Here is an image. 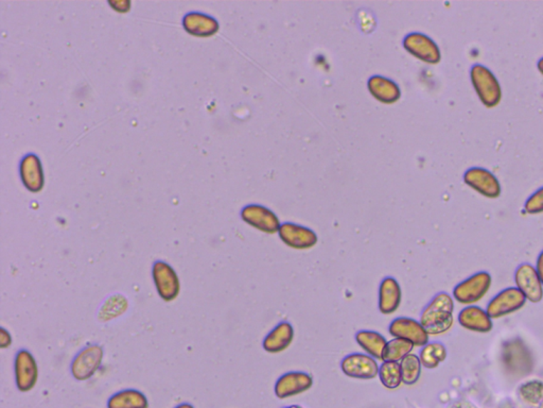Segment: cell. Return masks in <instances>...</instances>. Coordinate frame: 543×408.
I'll return each instance as SVG.
<instances>
[{
	"mask_svg": "<svg viewBox=\"0 0 543 408\" xmlns=\"http://www.w3.org/2000/svg\"><path fill=\"white\" fill-rule=\"evenodd\" d=\"M525 303L527 298L518 288H506L488 303L486 312L492 319L501 318L520 310Z\"/></svg>",
	"mask_w": 543,
	"mask_h": 408,
	"instance_id": "10",
	"label": "cell"
},
{
	"mask_svg": "<svg viewBox=\"0 0 543 408\" xmlns=\"http://www.w3.org/2000/svg\"><path fill=\"white\" fill-rule=\"evenodd\" d=\"M403 301V290L396 279L386 277L379 287V310L381 314H394Z\"/></svg>",
	"mask_w": 543,
	"mask_h": 408,
	"instance_id": "20",
	"label": "cell"
},
{
	"mask_svg": "<svg viewBox=\"0 0 543 408\" xmlns=\"http://www.w3.org/2000/svg\"><path fill=\"white\" fill-rule=\"evenodd\" d=\"M356 342L360 347L375 359L382 360L384 349H386V337L375 331H359L356 334Z\"/></svg>",
	"mask_w": 543,
	"mask_h": 408,
	"instance_id": "23",
	"label": "cell"
},
{
	"mask_svg": "<svg viewBox=\"0 0 543 408\" xmlns=\"http://www.w3.org/2000/svg\"><path fill=\"white\" fill-rule=\"evenodd\" d=\"M19 175L25 188L32 193L43 190L45 184L42 162L36 154L28 153L21 158Z\"/></svg>",
	"mask_w": 543,
	"mask_h": 408,
	"instance_id": "16",
	"label": "cell"
},
{
	"mask_svg": "<svg viewBox=\"0 0 543 408\" xmlns=\"http://www.w3.org/2000/svg\"><path fill=\"white\" fill-rule=\"evenodd\" d=\"M458 322L468 331L477 333H490L494 327L492 318L487 312L475 305L467 306L460 310Z\"/></svg>",
	"mask_w": 543,
	"mask_h": 408,
	"instance_id": "17",
	"label": "cell"
},
{
	"mask_svg": "<svg viewBox=\"0 0 543 408\" xmlns=\"http://www.w3.org/2000/svg\"><path fill=\"white\" fill-rule=\"evenodd\" d=\"M492 275L485 271L475 273L455 286L453 297L462 305H473L484 298L492 287Z\"/></svg>",
	"mask_w": 543,
	"mask_h": 408,
	"instance_id": "4",
	"label": "cell"
},
{
	"mask_svg": "<svg viewBox=\"0 0 543 408\" xmlns=\"http://www.w3.org/2000/svg\"><path fill=\"white\" fill-rule=\"evenodd\" d=\"M368 91L382 103H394L401 96L398 84L382 76H373L368 80Z\"/></svg>",
	"mask_w": 543,
	"mask_h": 408,
	"instance_id": "22",
	"label": "cell"
},
{
	"mask_svg": "<svg viewBox=\"0 0 543 408\" xmlns=\"http://www.w3.org/2000/svg\"><path fill=\"white\" fill-rule=\"evenodd\" d=\"M103 357L104 350L100 345L86 347L71 362V374L77 381H88L99 370Z\"/></svg>",
	"mask_w": 543,
	"mask_h": 408,
	"instance_id": "5",
	"label": "cell"
},
{
	"mask_svg": "<svg viewBox=\"0 0 543 408\" xmlns=\"http://www.w3.org/2000/svg\"><path fill=\"white\" fill-rule=\"evenodd\" d=\"M524 210L527 214L537 215L543 213V188L536 190L527 199L524 204Z\"/></svg>",
	"mask_w": 543,
	"mask_h": 408,
	"instance_id": "30",
	"label": "cell"
},
{
	"mask_svg": "<svg viewBox=\"0 0 543 408\" xmlns=\"http://www.w3.org/2000/svg\"><path fill=\"white\" fill-rule=\"evenodd\" d=\"M536 271H537L538 275H539L540 281H542L543 285V251L538 256L537 264H536Z\"/></svg>",
	"mask_w": 543,
	"mask_h": 408,
	"instance_id": "32",
	"label": "cell"
},
{
	"mask_svg": "<svg viewBox=\"0 0 543 408\" xmlns=\"http://www.w3.org/2000/svg\"><path fill=\"white\" fill-rule=\"evenodd\" d=\"M453 312L452 297L447 292H440L425 306L421 312L419 322L429 335H440L452 327Z\"/></svg>",
	"mask_w": 543,
	"mask_h": 408,
	"instance_id": "1",
	"label": "cell"
},
{
	"mask_svg": "<svg viewBox=\"0 0 543 408\" xmlns=\"http://www.w3.org/2000/svg\"><path fill=\"white\" fill-rule=\"evenodd\" d=\"M127 307L128 302L125 297L118 296V295L110 297V298H108L105 301L104 305L102 306L100 318L104 321L112 320V319L117 318V317L123 314Z\"/></svg>",
	"mask_w": 543,
	"mask_h": 408,
	"instance_id": "29",
	"label": "cell"
},
{
	"mask_svg": "<svg viewBox=\"0 0 543 408\" xmlns=\"http://www.w3.org/2000/svg\"><path fill=\"white\" fill-rule=\"evenodd\" d=\"M446 357V347L440 342H428L423 347L419 355L421 364L428 369H434L440 366Z\"/></svg>",
	"mask_w": 543,
	"mask_h": 408,
	"instance_id": "25",
	"label": "cell"
},
{
	"mask_svg": "<svg viewBox=\"0 0 543 408\" xmlns=\"http://www.w3.org/2000/svg\"><path fill=\"white\" fill-rule=\"evenodd\" d=\"M11 344H12L11 334L9 333V331H6V329L1 327V329H0V348L6 349L8 347L11 346Z\"/></svg>",
	"mask_w": 543,
	"mask_h": 408,
	"instance_id": "31",
	"label": "cell"
},
{
	"mask_svg": "<svg viewBox=\"0 0 543 408\" xmlns=\"http://www.w3.org/2000/svg\"><path fill=\"white\" fill-rule=\"evenodd\" d=\"M344 374L355 379H371L379 374L377 360L363 353H353L343 358L341 362Z\"/></svg>",
	"mask_w": 543,
	"mask_h": 408,
	"instance_id": "14",
	"label": "cell"
},
{
	"mask_svg": "<svg viewBox=\"0 0 543 408\" xmlns=\"http://www.w3.org/2000/svg\"><path fill=\"white\" fill-rule=\"evenodd\" d=\"M414 347V345L408 340L394 338L386 344L382 360L383 362H399L412 353Z\"/></svg>",
	"mask_w": 543,
	"mask_h": 408,
	"instance_id": "26",
	"label": "cell"
},
{
	"mask_svg": "<svg viewBox=\"0 0 543 408\" xmlns=\"http://www.w3.org/2000/svg\"><path fill=\"white\" fill-rule=\"evenodd\" d=\"M388 332L394 338L408 340L415 347H423L429 342V334L419 321L408 317H399L391 323Z\"/></svg>",
	"mask_w": 543,
	"mask_h": 408,
	"instance_id": "13",
	"label": "cell"
},
{
	"mask_svg": "<svg viewBox=\"0 0 543 408\" xmlns=\"http://www.w3.org/2000/svg\"><path fill=\"white\" fill-rule=\"evenodd\" d=\"M537 68L538 71H539V73L543 76V58H540V60L538 61Z\"/></svg>",
	"mask_w": 543,
	"mask_h": 408,
	"instance_id": "33",
	"label": "cell"
},
{
	"mask_svg": "<svg viewBox=\"0 0 543 408\" xmlns=\"http://www.w3.org/2000/svg\"><path fill=\"white\" fill-rule=\"evenodd\" d=\"M311 375L305 372H289L279 377L276 383V394L280 399L306 392L312 386Z\"/></svg>",
	"mask_w": 543,
	"mask_h": 408,
	"instance_id": "18",
	"label": "cell"
},
{
	"mask_svg": "<svg viewBox=\"0 0 543 408\" xmlns=\"http://www.w3.org/2000/svg\"><path fill=\"white\" fill-rule=\"evenodd\" d=\"M241 218L247 225L264 233H278V230L281 225L275 213L260 204H249L244 206L241 210Z\"/></svg>",
	"mask_w": 543,
	"mask_h": 408,
	"instance_id": "12",
	"label": "cell"
},
{
	"mask_svg": "<svg viewBox=\"0 0 543 408\" xmlns=\"http://www.w3.org/2000/svg\"><path fill=\"white\" fill-rule=\"evenodd\" d=\"M175 408H195L192 407V405L189 404V403H182V404H180L179 407H177Z\"/></svg>",
	"mask_w": 543,
	"mask_h": 408,
	"instance_id": "34",
	"label": "cell"
},
{
	"mask_svg": "<svg viewBox=\"0 0 543 408\" xmlns=\"http://www.w3.org/2000/svg\"><path fill=\"white\" fill-rule=\"evenodd\" d=\"M400 367L403 383L407 384V385H412L418 381L423 364H421L420 359L417 355H412V353L408 355V357L401 360Z\"/></svg>",
	"mask_w": 543,
	"mask_h": 408,
	"instance_id": "28",
	"label": "cell"
},
{
	"mask_svg": "<svg viewBox=\"0 0 543 408\" xmlns=\"http://www.w3.org/2000/svg\"><path fill=\"white\" fill-rule=\"evenodd\" d=\"M379 377L386 387L394 389L403 383L400 364L397 362H383L379 368Z\"/></svg>",
	"mask_w": 543,
	"mask_h": 408,
	"instance_id": "27",
	"label": "cell"
},
{
	"mask_svg": "<svg viewBox=\"0 0 543 408\" xmlns=\"http://www.w3.org/2000/svg\"><path fill=\"white\" fill-rule=\"evenodd\" d=\"M465 184L486 198L496 199L501 196L502 188L498 178L486 168L472 167L464 175Z\"/></svg>",
	"mask_w": 543,
	"mask_h": 408,
	"instance_id": "7",
	"label": "cell"
},
{
	"mask_svg": "<svg viewBox=\"0 0 543 408\" xmlns=\"http://www.w3.org/2000/svg\"><path fill=\"white\" fill-rule=\"evenodd\" d=\"M502 362L508 371L518 374L529 372L534 366L533 357L521 340H512L504 342Z\"/></svg>",
	"mask_w": 543,
	"mask_h": 408,
	"instance_id": "6",
	"label": "cell"
},
{
	"mask_svg": "<svg viewBox=\"0 0 543 408\" xmlns=\"http://www.w3.org/2000/svg\"><path fill=\"white\" fill-rule=\"evenodd\" d=\"M152 277L158 296L165 302L175 301L181 292V282L177 271L168 262L156 260L152 267Z\"/></svg>",
	"mask_w": 543,
	"mask_h": 408,
	"instance_id": "3",
	"label": "cell"
},
{
	"mask_svg": "<svg viewBox=\"0 0 543 408\" xmlns=\"http://www.w3.org/2000/svg\"><path fill=\"white\" fill-rule=\"evenodd\" d=\"M15 382L19 392H31L38 379V367L36 357L28 350H19L14 362Z\"/></svg>",
	"mask_w": 543,
	"mask_h": 408,
	"instance_id": "8",
	"label": "cell"
},
{
	"mask_svg": "<svg viewBox=\"0 0 543 408\" xmlns=\"http://www.w3.org/2000/svg\"><path fill=\"white\" fill-rule=\"evenodd\" d=\"M403 47L408 53L428 64H438L442 60L440 47L423 34H410L403 40Z\"/></svg>",
	"mask_w": 543,
	"mask_h": 408,
	"instance_id": "9",
	"label": "cell"
},
{
	"mask_svg": "<svg viewBox=\"0 0 543 408\" xmlns=\"http://www.w3.org/2000/svg\"><path fill=\"white\" fill-rule=\"evenodd\" d=\"M278 235L284 244L297 250L314 248L319 242L314 230L292 223H282L278 230Z\"/></svg>",
	"mask_w": 543,
	"mask_h": 408,
	"instance_id": "11",
	"label": "cell"
},
{
	"mask_svg": "<svg viewBox=\"0 0 543 408\" xmlns=\"http://www.w3.org/2000/svg\"><path fill=\"white\" fill-rule=\"evenodd\" d=\"M294 340V329L289 322H280L266 336L264 349L269 353L286 350Z\"/></svg>",
	"mask_w": 543,
	"mask_h": 408,
	"instance_id": "21",
	"label": "cell"
},
{
	"mask_svg": "<svg viewBox=\"0 0 543 408\" xmlns=\"http://www.w3.org/2000/svg\"><path fill=\"white\" fill-rule=\"evenodd\" d=\"M108 408H149V401L139 390L125 389L108 399Z\"/></svg>",
	"mask_w": 543,
	"mask_h": 408,
	"instance_id": "24",
	"label": "cell"
},
{
	"mask_svg": "<svg viewBox=\"0 0 543 408\" xmlns=\"http://www.w3.org/2000/svg\"><path fill=\"white\" fill-rule=\"evenodd\" d=\"M471 83L477 97L486 108H495L502 101V88L495 73L482 64L471 67Z\"/></svg>",
	"mask_w": 543,
	"mask_h": 408,
	"instance_id": "2",
	"label": "cell"
},
{
	"mask_svg": "<svg viewBox=\"0 0 543 408\" xmlns=\"http://www.w3.org/2000/svg\"><path fill=\"white\" fill-rule=\"evenodd\" d=\"M517 288L524 295L527 300L538 303L543 298V285L535 267L523 264L517 269L514 275Z\"/></svg>",
	"mask_w": 543,
	"mask_h": 408,
	"instance_id": "15",
	"label": "cell"
},
{
	"mask_svg": "<svg viewBox=\"0 0 543 408\" xmlns=\"http://www.w3.org/2000/svg\"><path fill=\"white\" fill-rule=\"evenodd\" d=\"M182 27L191 36L201 38L214 36L219 31L218 21L210 15L200 12H190L185 15Z\"/></svg>",
	"mask_w": 543,
	"mask_h": 408,
	"instance_id": "19",
	"label": "cell"
}]
</instances>
